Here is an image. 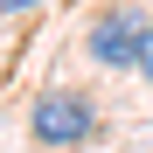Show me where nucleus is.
<instances>
[{
    "label": "nucleus",
    "instance_id": "2",
    "mask_svg": "<svg viewBox=\"0 0 153 153\" xmlns=\"http://www.w3.org/2000/svg\"><path fill=\"white\" fill-rule=\"evenodd\" d=\"M139 35H146V14L111 7V14H97V21H91V56H97V63H111V70H125V63H139Z\"/></svg>",
    "mask_w": 153,
    "mask_h": 153
},
{
    "label": "nucleus",
    "instance_id": "1",
    "mask_svg": "<svg viewBox=\"0 0 153 153\" xmlns=\"http://www.w3.org/2000/svg\"><path fill=\"white\" fill-rule=\"evenodd\" d=\"M28 139L35 146H84V139H97V105L84 91H42L28 105Z\"/></svg>",
    "mask_w": 153,
    "mask_h": 153
},
{
    "label": "nucleus",
    "instance_id": "4",
    "mask_svg": "<svg viewBox=\"0 0 153 153\" xmlns=\"http://www.w3.org/2000/svg\"><path fill=\"white\" fill-rule=\"evenodd\" d=\"M35 7V0H0V14H28Z\"/></svg>",
    "mask_w": 153,
    "mask_h": 153
},
{
    "label": "nucleus",
    "instance_id": "3",
    "mask_svg": "<svg viewBox=\"0 0 153 153\" xmlns=\"http://www.w3.org/2000/svg\"><path fill=\"white\" fill-rule=\"evenodd\" d=\"M139 76H146V84H153V21H146V35H139V63H132Z\"/></svg>",
    "mask_w": 153,
    "mask_h": 153
}]
</instances>
